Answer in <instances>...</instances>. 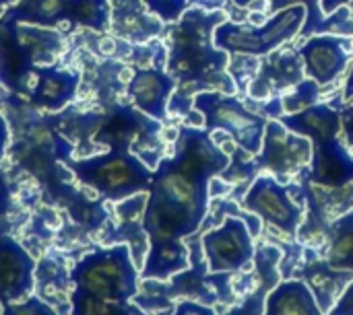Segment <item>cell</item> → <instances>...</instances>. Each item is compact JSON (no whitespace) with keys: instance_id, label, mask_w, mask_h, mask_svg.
Instances as JSON below:
<instances>
[{"instance_id":"1","label":"cell","mask_w":353,"mask_h":315,"mask_svg":"<svg viewBox=\"0 0 353 315\" xmlns=\"http://www.w3.org/2000/svg\"><path fill=\"white\" fill-rule=\"evenodd\" d=\"M232 159L203 128L182 126L174 155L161 159L149 184L143 231L149 243L184 241L194 235L209 213V184Z\"/></svg>"},{"instance_id":"2","label":"cell","mask_w":353,"mask_h":315,"mask_svg":"<svg viewBox=\"0 0 353 315\" xmlns=\"http://www.w3.org/2000/svg\"><path fill=\"white\" fill-rule=\"evenodd\" d=\"M228 21L223 10H186L174 27L170 74L186 91H221L234 95L236 83L228 72V54L213 43V31Z\"/></svg>"},{"instance_id":"3","label":"cell","mask_w":353,"mask_h":315,"mask_svg":"<svg viewBox=\"0 0 353 315\" xmlns=\"http://www.w3.org/2000/svg\"><path fill=\"white\" fill-rule=\"evenodd\" d=\"M72 291L105 305L128 303L139 293V268L126 243L85 254L68 274Z\"/></svg>"},{"instance_id":"4","label":"cell","mask_w":353,"mask_h":315,"mask_svg":"<svg viewBox=\"0 0 353 315\" xmlns=\"http://www.w3.org/2000/svg\"><path fill=\"white\" fill-rule=\"evenodd\" d=\"M72 175L110 202L128 200L149 190L153 167L132 155L126 146H114L103 155H93L70 163Z\"/></svg>"},{"instance_id":"5","label":"cell","mask_w":353,"mask_h":315,"mask_svg":"<svg viewBox=\"0 0 353 315\" xmlns=\"http://www.w3.org/2000/svg\"><path fill=\"white\" fill-rule=\"evenodd\" d=\"M60 47V35L50 27L14 23L0 17V78L10 89H21V83L33 68L52 64Z\"/></svg>"},{"instance_id":"6","label":"cell","mask_w":353,"mask_h":315,"mask_svg":"<svg viewBox=\"0 0 353 315\" xmlns=\"http://www.w3.org/2000/svg\"><path fill=\"white\" fill-rule=\"evenodd\" d=\"M304 19L306 6L294 4L273 12L263 25L223 21L213 31V43L225 54H248L263 58L292 41L300 33Z\"/></svg>"},{"instance_id":"7","label":"cell","mask_w":353,"mask_h":315,"mask_svg":"<svg viewBox=\"0 0 353 315\" xmlns=\"http://www.w3.org/2000/svg\"><path fill=\"white\" fill-rule=\"evenodd\" d=\"M192 107L203 113L205 130H223L232 136L236 146L246 151L248 155H259L263 144V134L267 126V118L259 111L246 107L234 95L221 91H199L192 97Z\"/></svg>"},{"instance_id":"8","label":"cell","mask_w":353,"mask_h":315,"mask_svg":"<svg viewBox=\"0 0 353 315\" xmlns=\"http://www.w3.org/2000/svg\"><path fill=\"white\" fill-rule=\"evenodd\" d=\"M242 206L250 215L269 223L279 233L288 237H298L304 208L292 200L290 188L277 182L271 173H261L254 177L242 200Z\"/></svg>"},{"instance_id":"9","label":"cell","mask_w":353,"mask_h":315,"mask_svg":"<svg viewBox=\"0 0 353 315\" xmlns=\"http://www.w3.org/2000/svg\"><path fill=\"white\" fill-rule=\"evenodd\" d=\"M203 252L207 268L213 274L248 272L254 256V239L248 225L238 217H225L223 223L205 233Z\"/></svg>"},{"instance_id":"10","label":"cell","mask_w":353,"mask_h":315,"mask_svg":"<svg viewBox=\"0 0 353 315\" xmlns=\"http://www.w3.org/2000/svg\"><path fill=\"white\" fill-rule=\"evenodd\" d=\"M312 161V142L283 126L279 118H269L259 155L250 161L254 173L269 171L271 175H288L304 169Z\"/></svg>"},{"instance_id":"11","label":"cell","mask_w":353,"mask_h":315,"mask_svg":"<svg viewBox=\"0 0 353 315\" xmlns=\"http://www.w3.org/2000/svg\"><path fill=\"white\" fill-rule=\"evenodd\" d=\"M306 78L304 62L298 50H273L263 56L254 78L248 83V95L254 101H267L283 91L294 89Z\"/></svg>"},{"instance_id":"12","label":"cell","mask_w":353,"mask_h":315,"mask_svg":"<svg viewBox=\"0 0 353 315\" xmlns=\"http://www.w3.org/2000/svg\"><path fill=\"white\" fill-rule=\"evenodd\" d=\"M298 54L304 62V72L321 87H329L339 80L350 66L347 37L341 35H310L298 47Z\"/></svg>"},{"instance_id":"13","label":"cell","mask_w":353,"mask_h":315,"mask_svg":"<svg viewBox=\"0 0 353 315\" xmlns=\"http://www.w3.org/2000/svg\"><path fill=\"white\" fill-rule=\"evenodd\" d=\"M33 256L8 233L0 235V305L27 299L35 287Z\"/></svg>"},{"instance_id":"14","label":"cell","mask_w":353,"mask_h":315,"mask_svg":"<svg viewBox=\"0 0 353 315\" xmlns=\"http://www.w3.org/2000/svg\"><path fill=\"white\" fill-rule=\"evenodd\" d=\"M126 89L128 97L141 113L155 122H163L176 91V78L161 68H141L130 76Z\"/></svg>"},{"instance_id":"15","label":"cell","mask_w":353,"mask_h":315,"mask_svg":"<svg viewBox=\"0 0 353 315\" xmlns=\"http://www.w3.org/2000/svg\"><path fill=\"white\" fill-rule=\"evenodd\" d=\"M29 99L33 105L60 111L64 109L74 97L81 85V74L77 70L54 68V66H39L29 72Z\"/></svg>"},{"instance_id":"16","label":"cell","mask_w":353,"mask_h":315,"mask_svg":"<svg viewBox=\"0 0 353 315\" xmlns=\"http://www.w3.org/2000/svg\"><path fill=\"white\" fill-rule=\"evenodd\" d=\"M310 180L319 186L341 188L353 182V155L341 134L312 144Z\"/></svg>"},{"instance_id":"17","label":"cell","mask_w":353,"mask_h":315,"mask_svg":"<svg viewBox=\"0 0 353 315\" xmlns=\"http://www.w3.org/2000/svg\"><path fill=\"white\" fill-rule=\"evenodd\" d=\"M110 27L118 37L143 43L161 35L163 21H159L143 0H110Z\"/></svg>"},{"instance_id":"18","label":"cell","mask_w":353,"mask_h":315,"mask_svg":"<svg viewBox=\"0 0 353 315\" xmlns=\"http://www.w3.org/2000/svg\"><path fill=\"white\" fill-rule=\"evenodd\" d=\"M279 120L288 130L306 136L312 144L341 134V109L331 103H314L302 111L285 113Z\"/></svg>"},{"instance_id":"19","label":"cell","mask_w":353,"mask_h":315,"mask_svg":"<svg viewBox=\"0 0 353 315\" xmlns=\"http://www.w3.org/2000/svg\"><path fill=\"white\" fill-rule=\"evenodd\" d=\"M263 315H325L319 299L302 281H285L271 289Z\"/></svg>"},{"instance_id":"20","label":"cell","mask_w":353,"mask_h":315,"mask_svg":"<svg viewBox=\"0 0 353 315\" xmlns=\"http://www.w3.org/2000/svg\"><path fill=\"white\" fill-rule=\"evenodd\" d=\"M147 260L141 268V279L145 281H170L180 272H186L190 266L188 248L184 241L168 243H149Z\"/></svg>"},{"instance_id":"21","label":"cell","mask_w":353,"mask_h":315,"mask_svg":"<svg viewBox=\"0 0 353 315\" xmlns=\"http://www.w3.org/2000/svg\"><path fill=\"white\" fill-rule=\"evenodd\" d=\"M66 2L68 0H19L12 2L2 17L25 25L54 27L64 21Z\"/></svg>"},{"instance_id":"22","label":"cell","mask_w":353,"mask_h":315,"mask_svg":"<svg viewBox=\"0 0 353 315\" xmlns=\"http://www.w3.org/2000/svg\"><path fill=\"white\" fill-rule=\"evenodd\" d=\"M321 33H331V35H341V37H353V12L350 6H339L333 12H323V8H314L306 12V19L302 23V29L298 35L304 39L310 35H321Z\"/></svg>"},{"instance_id":"23","label":"cell","mask_w":353,"mask_h":315,"mask_svg":"<svg viewBox=\"0 0 353 315\" xmlns=\"http://www.w3.org/2000/svg\"><path fill=\"white\" fill-rule=\"evenodd\" d=\"M112 4L110 0H68L64 21L103 33L110 29Z\"/></svg>"},{"instance_id":"24","label":"cell","mask_w":353,"mask_h":315,"mask_svg":"<svg viewBox=\"0 0 353 315\" xmlns=\"http://www.w3.org/2000/svg\"><path fill=\"white\" fill-rule=\"evenodd\" d=\"M331 262L353 268V210L339 217L331 227Z\"/></svg>"},{"instance_id":"25","label":"cell","mask_w":353,"mask_h":315,"mask_svg":"<svg viewBox=\"0 0 353 315\" xmlns=\"http://www.w3.org/2000/svg\"><path fill=\"white\" fill-rule=\"evenodd\" d=\"M323 95V89L321 85L314 80V78H304L302 83H298L294 89H290V93H285L281 97V103H283V111L285 113H296V111H302L314 103H319ZM283 113V116H285Z\"/></svg>"},{"instance_id":"26","label":"cell","mask_w":353,"mask_h":315,"mask_svg":"<svg viewBox=\"0 0 353 315\" xmlns=\"http://www.w3.org/2000/svg\"><path fill=\"white\" fill-rule=\"evenodd\" d=\"M232 64L228 62V72L236 83V89H248V80L254 78L261 58L248 54H232Z\"/></svg>"},{"instance_id":"27","label":"cell","mask_w":353,"mask_h":315,"mask_svg":"<svg viewBox=\"0 0 353 315\" xmlns=\"http://www.w3.org/2000/svg\"><path fill=\"white\" fill-rule=\"evenodd\" d=\"M145 6L163 23H176L186 10L190 0H143Z\"/></svg>"},{"instance_id":"28","label":"cell","mask_w":353,"mask_h":315,"mask_svg":"<svg viewBox=\"0 0 353 315\" xmlns=\"http://www.w3.org/2000/svg\"><path fill=\"white\" fill-rule=\"evenodd\" d=\"M2 315H58L54 312V307H50L46 301H41L39 297H27L23 301L10 303L2 307Z\"/></svg>"},{"instance_id":"29","label":"cell","mask_w":353,"mask_h":315,"mask_svg":"<svg viewBox=\"0 0 353 315\" xmlns=\"http://www.w3.org/2000/svg\"><path fill=\"white\" fill-rule=\"evenodd\" d=\"M341 138L353 155V101L341 109Z\"/></svg>"},{"instance_id":"30","label":"cell","mask_w":353,"mask_h":315,"mask_svg":"<svg viewBox=\"0 0 353 315\" xmlns=\"http://www.w3.org/2000/svg\"><path fill=\"white\" fill-rule=\"evenodd\" d=\"M329 315H353V283L347 285V289L335 301V305L329 312Z\"/></svg>"},{"instance_id":"31","label":"cell","mask_w":353,"mask_h":315,"mask_svg":"<svg viewBox=\"0 0 353 315\" xmlns=\"http://www.w3.org/2000/svg\"><path fill=\"white\" fill-rule=\"evenodd\" d=\"M172 315H217L215 309L199 303V301H180Z\"/></svg>"},{"instance_id":"32","label":"cell","mask_w":353,"mask_h":315,"mask_svg":"<svg viewBox=\"0 0 353 315\" xmlns=\"http://www.w3.org/2000/svg\"><path fill=\"white\" fill-rule=\"evenodd\" d=\"M12 206V194H10V186H8V180L4 175V171L0 169V223L6 219L8 210Z\"/></svg>"},{"instance_id":"33","label":"cell","mask_w":353,"mask_h":315,"mask_svg":"<svg viewBox=\"0 0 353 315\" xmlns=\"http://www.w3.org/2000/svg\"><path fill=\"white\" fill-rule=\"evenodd\" d=\"M294 4H304L306 6V12L314 10V8H321V0H269V12H277V10H283L288 6H294Z\"/></svg>"},{"instance_id":"34","label":"cell","mask_w":353,"mask_h":315,"mask_svg":"<svg viewBox=\"0 0 353 315\" xmlns=\"http://www.w3.org/2000/svg\"><path fill=\"white\" fill-rule=\"evenodd\" d=\"M105 315H147V314H145L139 305H132V303L128 301V303H112Z\"/></svg>"},{"instance_id":"35","label":"cell","mask_w":353,"mask_h":315,"mask_svg":"<svg viewBox=\"0 0 353 315\" xmlns=\"http://www.w3.org/2000/svg\"><path fill=\"white\" fill-rule=\"evenodd\" d=\"M8 142H10V130H8V124H6L4 116L0 113V159L6 155Z\"/></svg>"},{"instance_id":"36","label":"cell","mask_w":353,"mask_h":315,"mask_svg":"<svg viewBox=\"0 0 353 315\" xmlns=\"http://www.w3.org/2000/svg\"><path fill=\"white\" fill-rule=\"evenodd\" d=\"M343 4H350V0H321V8H323V12H333V10H337L339 6H343Z\"/></svg>"},{"instance_id":"37","label":"cell","mask_w":353,"mask_h":315,"mask_svg":"<svg viewBox=\"0 0 353 315\" xmlns=\"http://www.w3.org/2000/svg\"><path fill=\"white\" fill-rule=\"evenodd\" d=\"M343 99H345V101H352L353 99V62H352V66H350V72H347L345 85H343Z\"/></svg>"},{"instance_id":"38","label":"cell","mask_w":353,"mask_h":315,"mask_svg":"<svg viewBox=\"0 0 353 315\" xmlns=\"http://www.w3.org/2000/svg\"><path fill=\"white\" fill-rule=\"evenodd\" d=\"M238 8H259L256 4H261L263 0H232Z\"/></svg>"},{"instance_id":"39","label":"cell","mask_w":353,"mask_h":315,"mask_svg":"<svg viewBox=\"0 0 353 315\" xmlns=\"http://www.w3.org/2000/svg\"><path fill=\"white\" fill-rule=\"evenodd\" d=\"M267 19H265V14H250V25H256V23H265Z\"/></svg>"},{"instance_id":"40","label":"cell","mask_w":353,"mask_h":315,"mask_svg":"<svg viewBox=\"0 0 353 315\" xmlns=\"http://www.w3.org/2000/svg\"><path fill=\"white\" fill-rule=\"evenodd\" d=\"M14 0H0V17H2V8H8Z\"/></svg>"},{"instance_id":"41","label":"cell","mask_w":353,"mask_h":315,"mask_svg":"<svg viewBox=\"0 0 353 315\" xmlns=\"http://www.w3.org/2000/svg\"><path fill=\"white\" fill-rule=\"evenodd\" d=\"M350 8H352V12H353V0H350Z\"/></svg>"}]
</instances>
